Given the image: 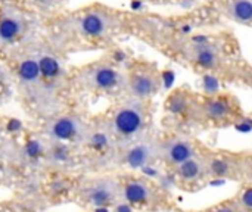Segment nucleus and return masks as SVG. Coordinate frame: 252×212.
Here are the masks:
<instances>
[{"instance_id": "nucleus-1", "label": "nucleus", "mask_w": 252, "mask_h": 212, "mask_svg": "<svg viewBox=\"0 0 252 212\" xmlns=\"http://www.w3.org/2000/svg\"><path fill=\"white\" fill-rule=\"evenodd\" d=\"M149 102L127 99L111 109L105 120L103 131L111 140L126 142L127 145L140 139L151 121Z\"/></svg>"}, {"instance_id": "nucleus-2", "label": "nucleus", "mask_w": 252, "mask_h": 212, "mask_svg": "<svg viewBox=\"0 0 252 212\" xmlns=\"http://www.w3.org/2000/svg\"><path fill=\"white\" fill-rule=\"evenodd\" d=\"M120 201L134 210H158L168 202V198L152 180L137 176H124L120 177Z\"/></svg>"}, {"instance_id": "nucleus-3", "label": "nucleus", "mask_w": 252, "mask_h": 212, "mask_svg": "<svg viewBox=\"0 0 252 212\" xmlns=\"http://www.w3.org/2000/svg\"><path fill=\"white\" fill-rule=\"evenodd\" d=\"M74 83L94 94H111L124 90V72L111 62L99 61L77 69Z\"/></svg>"}, {"instance_id": "nucleus-4", "label": "nucleus", "mask_w": 252, "mask_h": 212, "mask_svg": "<svg viewBox=\"0 0 252 212\" xmlns=\"http://www.w3.org/2000/svg\"><path fill=\"white\" fill-rule=\"evenodd\" d=\"M161 89L158 69L148 62H133L124 72V91L128 99L149 102Z\"/></svg>"}, {"instance_id": "nucleus-5", "label": "nucleus", "mask_w": 252, "mask_h": 212, "mask_svg": "<svg viewBox=\"0 0 252 212\" xmlns=\"http://www.w3.org/2000/svg\"><path fill=\"white\" fill-rule=\"evenodd\" d=\"M83 205L93 210L114 208L120 202V177H93L84 182L78 190Z\"/></svg>"}, {"instance_id": "nucleus-6", "label": "nucleus", "mask_w": 252, "mask_h": 212, "mask_svg": "<svg viewBox=\"0 0 252 212\" xmlns=\"http://www.w3.org/2000/svg\"><path fill=\"white\" fill-rule=\"evenodd\" d=\"M242 115V109L236 97L229 93L205 96L199 99L198 120L207 121L217 127L230 125Z\"/></svg>"}, {"instance_id": "nucleus-7", "label": "nucleus", "mask_w": 252, "mask_h": 212, "mask_svg": "<svg viewBox=\"0 0 252 212\" xmlns=\"http://www.w3.org/2000/svg\"><path fill=\"white\" fill-rule=\"evenodd\" d=\"M69 24H72L80 37L87 40H102L118 25V19L109 9L90 7L78 12Z\"/></svg>"}, {"instance_id": "nucleus-8", "label": "nucleus", "mask_w": 252, "mask_h": 212, "mask_svg": "<svg viewBox=\"0 0 252 212\" xmlns=\"http://www.w3.org/2000/svg\"><path fill=\"white\" fill-rule=\"evenodd\" d=\"M199 153V149L190 137L185 134H171L158 142V159L171 170Z\"/></svg>"}, {"instance_id": "nucleus-9", "label": "nucleus", "mask_w": 252, "mask_h": 212, "mask_svg": "<svg viewBox=\"0 0 252 212\" xmlns=\"http://www.w3.org/2000/svg\"><path fill=\"white\" fill-rule=\"evenodd\" d=\"M46 134L58 143H74L89 137V128L77 115H59L47 121L44 127Z\"/></svg>"}, {"instance_id": "nucleus-10", "label": "nucleus", "mask_w": 252, "mask_h": 212, "mask_svg": "<svg viewBox=\"0 0 252 212\" xmlns=\"http://www.w3.org/2000/svg\"><path fill=\"white\" fill-rule=\"evenodd\" d=\"M204 161L207 176L214 179H236L245 165L242 156L232 152L204 153Z\"/></svg>"}, {"instance_id": "nucleus-11", "label": "nucleus", "mask_w": 252, "mask_h": 212, "mask_svg": "<svg viewBox=\"0 0 252 212\" xmlns=\"http://www.w3.org/2000/svg\"><path fill=\"white\" fill-rule=\"evenodd\" d=\"M155 159H158V142L142 137L128 143L123 155V162L131 170L148 167Z\"/></svg>"}, {"instance_id": "nucleus-12", "label": "nucleus", "mask_w": 252, "mask_h": 212, "mask_svg": "<svg viewBox=\"0 0 252 212\" xmlns=\"http://www.w3.org/2000/svg\"><path fill=\"white\" fill-rule=\"evenodd\" d=\"M27 30V19L21 10L6 6L0 12V47L15 43L24 35Z\"/></svg>"}, {"instance_id": "nucleus-13", "label": "nucleus", "mask_w": 252, "mask_h": 212, "mask_svg": "<svg viewBox=\"0 0 252 212\" xmlns=\"http://www.w3.org/2000/svg\"><path fill=\"white\" fill-rule=\"evenodd\" d=\"M186 89H179L173 91L165 100V109L173 114L174 117L185 118V120H198L199 114V99Z\"/></svg>"}, {"instance_id": "nucleus-14", "label": "nucleus", "mask_w": 252, "mask_h": 212, "mask_svg": "<svg viewBox=\"0 0 252 212\" xmlns=\"http://www.w3.org/2000/svg\"><path fill=\"white\" fill-rule=\"evenodd\" d=\"M177 183L185 187V189H193L198 187L205 179H208L207 176V170H205V161H204V153H198L193 158L188 159L186 162L180 164L177 168L173 170Z\"/></svg>"}, {"instance_id": "nucleus-15", "label": "nucleus", "mask_w": 252, "mask_h": 212, "mask_svg": "<svg viewBox=\"0 0 252 212\" xmlns=\"http://www.w3.org/2000/svg\"><path fill=\"white\" fill-rule=\"evenodd\" d=\"M185 53L195 66L207 71L217 69V66L221 63L220 49L211 43H205V41L193 43L185 50Z\"/></svg>"}, {"instance_id": "nucleus-16", "label": "nucleus", "mask_w": 252, "mask_h": 212, "mask_svg": "<svg viewBox=\"0 0 252 212\" xmlns=\"http://www.w3.org/2000/svg\"><path fill=\"white\" fill-rule=\"evenodd\" d=\"M16 77L22 87H27L28 90L32 89H41L40 81V72L37 65V58L34 56H25L16 63Z\"/></svg>"}, {"instance_id": "nucleus-17", "label": "nucleus", "mask_w": 252, "mask_h": 212, "mask_svg": "<svg viewBox=\"0 0 252 212\" xmlns=\"http://www.w3.org/2000/svg\"><path fill=\"white\" fill-rule=\"evenodd\" d=\"M38 72H40V81L41 87H49L52 84H56L59 77L62 75L63 69L59 62V59L50 53H43L37 58Z\"/></svg>"}, {"instance_id": "nucleus-18", "label": "nucleus", "mask_w": 252, "mask_h": 212, "mask_svg": "<svg viewBox=\"0 0 252 212\" xmlns=\"http://www.w3.org/2000/svg\"><path fill=\"white\" fill-rule=\"evenodd\" d=\"M223 13L238 24L250 25L252 21L251 0H226L223 4Z\"/></svg>"}, {"instance_id": "nucleus-19", "label": "nucleus", "mask_w": 252, "mask_h": 212, "mask_svg": "<svg viewBox=\"0 0 252 212\" xmlns=\"http://www.w3.org/2000/svg\"><path fill=\"white\" fill-rule=\"evenodd\" d=\"M235 201V204L238 205V208L241 212H252V186L251 184H245L242 186V189L236 193L235 198H232Z\"/></svg>"}, {"instance_id": "nucleus-20", "label": "nucleus", "mask_w": 252, "mask_h": 212, "mask_svg": "<svg viewBox=\"0 0 252 212\" xmlns=\"http://www.w3.org/2000/svg\"><path fill=\"white\" fill-rule=\"evenodd\" d=\"M201 212H241V210L238 208V205L235 204L233 199H227V201H223L220 204H216V205L207 208L205 211Z\"/></svg>"}, {"instance_id": "nucleus-21", "label": "nucleus", "mask_w": 252, "mask_h": 212, "mask_svg": "<svg viewBox=\"0 0 252 212\" xmlns=\"http://www.w3.org/2000/svg\"><path fill=\"white\" fill-rule=\"evenodd\" d=\"M62 1H65V0H30V3H31L34 7L40 9V10H50V9H55V7H58Z\"/></svg>"}, {"instance_id": "nucleus-22", "label": "nucleus", "mask_w": 252, "mask_h": 212, "mask_svg": "<svg viewBox=\"0 0 252 212\" xmlns=\"http://www.w3.org/2000/svg\"><path fill=\"white\" fill-rule=\"evenodd\" d=\"M7 87V77L6 74L0 69V96L4 93V89Z\"/></svg>"}, {"instance_id": "nucleus-23", "label": "nucleus", "mask_w": 252, "mask_h": 212, "mask_svg": "<svg viewBox=\"0 0 252 212\" xmlns=\"http://www.w3.org/2000/svg\"><path fill=\"white\" fill-rule=\"evenodd\" d=\"M0 212H7V211H4V210H0Z\"/></svg>"}]
</instances>
